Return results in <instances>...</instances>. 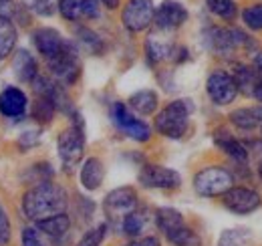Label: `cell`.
Instances as JSON below:
<instances>
[{
  "label": "cell",
  "instance_id": "35",
  "mask_svg": "<svg viewBox=\"0 0 262 246\" xmlns=\"http://www.w3.org/2000/svg\"><path fill=\"white\" fill-rule=\"evenodd\" d=\"M23 246H47L42 232H38L36 228H25L23 230Z\"/></svg>",
  "mask_w": 262,
  "mask_h": 246
},
{
  "label": "cell",
  "instance_id": "8",
  "mask_svg": "<svg viewBox=\"0 0 262 246\" xmlns=\"http://www.w3.org/2000/svg\"><path fill=\"white\" fill-rule=\"evenodd\" d=\"M103 208H105V214L109 216L111 220L125 218L137 208V192L129 186L117 188V190H113V192H109L105 196Z\"/></svg>",
  "mask_w": 262,
  "mask_h": 246
},
{
  "label": "cell",
  "instance_id": "41",
  "mask_svg": "<svg viewBox=\"0 0 262 246\" xmlns=\"http://www.w3.org/2000/svg\"><path fill=\"white\" fill-rule=\"evenodd\" d=\"M105 8H109V10H115L117 6H119V0H99Z\"/></svg>",
  "mask_w": 262,
  "mask_h": 246
},
{
  "label": "cell",
  "instance_id": "11",
  "mask_svg": "<svg viewBox=\"0 0 262 246\" xmlns=\"http://www.w3.org/2000/svg\"><path fill=\"white\" fill-rule=\"evenodd\" d=\"M139 184L145 188H156V190H173V188H180L182 176L176 170L147 163L139 172Z\"/></svg>",
  "mask_w": 262,
  "mask_h": 246
},
{
  "label": "cell",
  "instance_id": "3",
  "mask_svg": "<svg viewBox=\"0 0 262 246\" xmlns=\"http://www.w3.org/2000/svg\"><path fill=\"white\" fill-rule=\"evenodd\" d=\"M75 121L71 123V127H67L65 131H61L57 148H59V157L63 161L67 170H71L73 166H77L83 157L85 152V127H83V119L79 113L73 111Z\"/></svg>",
  "mask_w": 262,
  "mask_h": 246
},
{
  "label": "cell",
  "instance_id": "24",
  "mask_svg": "<svg viewBox=\"0 0 262 246\" xmlns=\"http://www.w3.org/2000/svg\"><path fill=\"white\" fill-rule=\"evenodd\" d=\"M156 224L164 234H167V232L184 226V216L180 214L176 208H160L156 212Z\"/></svg>",
  "mask_w": 262,
  "mask_h": 246
},
{
  "label": "cell",
  "instance_id": "18",
  "mask_svg": "<svg viewBox=\"0 0 262 246\" xmlns=\"http://www.w3.org/2000/svg\"><path fill=\"white\" fill-rule=\"evenodd\" d=\"M230 121L234 123L238 129L250 131L262 125V105L258 107H242L230 113Z\"/></svg>",
  "mask_w": 262,
  "mask_h": 246
},
{
  "label": "cell",
  "instance_id": "1",
  "mask_svg": "<svg viewBox=\"0 0 262 246\" xmlns=\"http://www.w3.org/2000/svg\"><path fill=\"white\" fill-rule=\"evenodd\" d=\"M69 204L67 192L53 182H40L23 196V210L31 220H42L49 216L63 214Z\"/></svg>",
  "mask_w": 262,
  "mask_h": 246
},
{
  "label": "cell",
  "instance_id": "13",
  "mask_svg": "<svg viewBox=\"0 0 262 246\" xmlns=\"http://www.w3.org/2000/svg\"><path fill=\"white\" fill-rule=\"evenodd\" d=\"M33 43L34 47H36V51L42 55V59L45 61H51V59H55L65 49L67 38H63V34L57 31V29L45 27V29L34 31Z\"/></svg>",
  "mask_w": 262,
  "mask_h": 246
},
{
  "label": "cell",
  "instance_id": "2",
  "mask_svg": "<svg viewBox=\"0 0 262 246\" xmlns=\"http://www.w3.org/2000/svg\"><path fill=\"white\" fill-rule=\"evenodd\" d=\"M194 101L192 99H176L169 105L158 113L156 117V129L169 137V139H180L186 135L188 125H190V115L194 113Z\"/></svg>",
  "mask_w": 262,
  "mask_h": 246
},
{
  "label": "cell",
  "instance_id": "43",
  "mask_svg": "<svg viewBox=\"0 0 262 246\" xmlns=\"http://www.w3.org/2000/svg\"><path fill=\"white\" fill-rule=\"evenodd\" d=\"M258 176H260V180H262V161H260V166H258Z\"/></svg>",
  "mask_w": 262,
  "mask_h": 246
},
{
  "label": "cell",
  "instance_id": "37",
  "mask_svg": "<svg viewBox=\"0 0 262 246\" xmlns=\"http://www.w3.org/2000/svg\"><path fill=\"white\" fill-rule=\"evenodd\" d=\"M38 139H40V131L38 129H31V131H27V133H23L18 137V146L29 150V148H33V146L38 144Z\"/></svg>",
  "mask_w": 262,
  "mask_h": 246
},
{
  "label": "cell",
  "instance_id": "31",
  "mask_svg": "<svg viewBox=\"0 0 262 246\" xmlns=\"http://www.w3.org/2000/svg\"><path fill=\"white\" fill-rule=\"evenodd\" d=\"M242 20L248 29L262 31V4H252L242 12Z\"/></svg>",
  "mask_w": 262,
  "mask_h": 246
},
{
  "label": "cell",
  "instance_id": "4",
  "mask_svg": "<svg viewBox=\"0 0 262 246\" xmlns=\"http://www.w3.org/2000/svg\"><path fill=\"white\" fill-rule=\"evenodd\" d=\"M234 184V178L226 168L220 166H210L200 170L194 178V190L204 198H216L228 192Z\"/></svg>",
  "mask_w": 262,
  "mask_h": 246
},
{
  "label": "cell",
  "instance_id": "29",
  "mask_svg": "<svg viewBox=\"0 0 262 246\" xmlns=\"http://www.w3.org/2000/svg\"><path fill=\"white\" fill-rule=\"evenodd\" d=\"M145 224H147V216L143 214V212L133 210L131 214H127L123 218V232H125L127 236H137V234L143 232Z\"/></svg>",
  "mask_w": 262,
  "mask_h": 246
},
{
  "label": "cell",
  "instance_id": "9",
  "mask_svg": "<svg viewBox=\"0 0 262 246\" xmlns=\"http://www.w3.org/2000/svg\"><path fill=\"white\" fill-rule=\"evenodd\" d=\"M188 20V10L178 0H164L154 14V25L160 32H171Z\"/></svg>",
  "mask_w": 262,
  "mask_h": 246
},
{
  "label": "cell",
  "instance_id": "7",
  "mask_svg": "<svg viewBox=\"0 0 262 246\" xmlns=\"http://www.w3.org/2000/svg\"><path fill=\"white\" fill-rule=\"evenodd\" d=\"M154 14H156L154 0H129L121 12V20L127 31L141 32L154 23Z\"/></svg>",
  "mask_w": 262,
  "mask_h": 246
},
{
  "label": "cell",
  "instance_id": "19",
  "mask_svg": "<svg viewBox=\"0 0 262 246\" xmlns=\"http://www.w3.org/2000/svg\"><path fill=\"white\" fill-rule=\"evenodd\" d=\"M71 228V218L63 212V214H55L49 216V218H42L36 222V230L47 234V236H53V238H61L65 236Z\"/></svg>",
  "mask_w": 262,
  "mask_h": 246
},
{
  "label": "cell",
  "instance_id": "32",
  "mask_svg": "<svg viewBox=\"0 0 262 246\" xmlns=\"http://www.w3.org/2000/svg\"><path fill=\"white\" fill-rule=\"evenodd\" d=\"M59 12L67 20H79V16H83V0H61Z\"/></svg>",
  "mask_w": 262,
  "mask_h": 246
},
{
  "label": "cell",
  "instance_id": "12",
  "mask_svg": "<svg viewBox=\"0 0 262 246\" xmlns=\"http://www.w3.org/2000/svg\"><path fill=\"white\" fill-rule=\"evenodd\" d=\"M206 91L210 95V99L216 105H228L236 99L238 87L232 79V75L226 71H214L208 81H206Z\"/></svg>",
  "mask_w": 262,
  "mask_h": 246
},
{
  "label": "cell",
  "instance_id": "20",
  "mask_svg": "<svg viewBox=\"0 0 262 246\" xmlns=\"http://www.w3.org/2000/svg\"><path fill=\"white\" fill-rule=\"evenodd\" d=\"M158 103H160L158 93L151 91V89H141V91L133 93L127 101L129 109H133L139 115H151L158 109Z\"/></svg>",
  "mask_w": 262,
  "mask_h": 246
},
{
  "label": "cell",
  "instance_id": "22",
  "mask_svg": "<svg viewBox=\"0 0 262 246\" xmlns=\"http://www.w3.org/2000/svg\"><path fill=\"white\" fill-rule=\"evenodd\" d=\"M145 53L151 63H162L169 59L171 55H176V49L169 40L158 38V34H149V38L145 40Z\"/></svg>",
  "mask_w": 262,
  "mask_h": 246
},
{
  "label": "cell",
  "instance_id": "21",
  "mask_svg": "<svg viewBox=\"0 0 262 246\" xmlns=\"http://www.w3.org/2000/svg\"><path fill=\"white\" fill-rule=\"evenodd\" d=\"M232 79H234L238 91L248 95V97L254 95V89H256V85L260 81L258 75H256V71L252 67H246V65H236L234 67V73H232Z\"/></svg>",
  "mask_w": 262,
  "mask_h": 246
},
{
  "label": "cell",
  "instance_id": "6",
  "mask_svg": "<svg viewBox=\"0 0 262 246\" xmlns=\"http://www.w3.org/2000/svg\"><path fill=\"white\" fill-rule=\"evenodd\" d=\"M111 119H113V123H115L127 137L135 139V141H147V139L151 137L149 125L145 121H141V119H137L129 111V107H127L125 103H121V101L113 103V107H111Z\"/></svg>",
  "mask_w": 262,
  "mask_h": 246
},
{
  "label": "cell",
  "instance_id": "34",
  "mask_svg": "<svg viewBox=\"0 0 262 246\" xmlns=\"http://www.w3.org/2000/svg\"><path fill=\"white\" fill-rule=\"evenodd\" d=\"M61 0H33V8L40 16H53L59 8Z\"/></svg>",
  "mask_w": 262,
  "mask_h": 246
},
{
  "label": "cell",
  "instance_id": "5",
  "mask_svg": "<svg viewBox=\"0 0 262 246\" xmlns=\"http://www.w3.org/2000/svg\"><path fill=\"white\" fill-rule=\"evenodd\" d=\"M47 65H49L51 73L57 77V81L63 83V85H73L79 79V75H81L79 51H77V47L71 40H67L65 49L55 59L47 61Z\"/></svg>",
  "mask_w": 262,
  "mask_h": 246
},
{
  "label": "cell",
  "instance_id": "14",
  "mask_svg": "<svg viewBox=\"0 0 262 246\" xmlns=\"http://www.w3.org/2000/svg\"><path fill=\"white\" fill-rule=\"evenodd\" d=\"M29 99L18 87H6L0 93V113L4 117H20L27 113Z\"/></svg>",
  "mask_w": 262,
  "mask_h": 246
},
{
  "label": "cell",
  "instance_id": "17",
  "mask_svg": "<svg viewBox=\"0 0 262 246\" xmlns=\"http://www.w3.org/2000/svg\"><path fill=\"white\" fill-rule=\"evenodd\" d=\"M12 71H14V75L18 77V81H23V83H33L34 79L38 77L36 61H34L33 55H31L29 51H25V49H20V51L14 55Z\"/></svg>",
  "mask_w": 262,
  "mask_h": 246
},
{
  "label": "cell",
  "instance_id": "15",
  "mask_svg": "<svg viewBox=\"0 0 262 246\" xmlns=\"http://www.w3.org/2000/svg\"><path fill=\"white\" fill-rule=\"evenodd\" d=\"M81 184L85 190L89 192H95L101 188L103 180H105V168H103V161L99 157H89L85 159L83 168H81Z\"/></svg>",
  "mask_w": 262,
  "mask_h": 246
},
{
  "label": "cell",
  "instance_id": "33",
  "mask_svg": "<svg viewBox=\"0 0 262 246\" xmlns=\"http://www.w3.org/2000/svg\"><path fill=\"white\" fill-rule=\"evenodd\" d=\"M105 232H107V224H99L95 228H91L89 232H85L77 246H101L103 238H105Z\"/></svg>",
  "mask_w": 262,
  "mask_h": 246
},
{
  "label": "cell",
  "instance_id": "23",
  "mask_svg": "<svg viewBox=\"0 0 262 246\" xmlns=\"http://www.w3.org/2000/svg\"><path fill=\"white\" fill-rule=\"evenodd\" d=\"M16 40H18V32L12 20L0 18V61H4L14 51Z\"/></svg>",
  "mask_w": 262,
  "mask_h": 246
},
{
  "label": "cell",
  "instance_id": "44",
  "mask_svg": "<svg viewBox=\"0 0 262 246\" xmlns=\"http://www.w3.org/2000/svg\"><path fill=\"white\" fill-rule=\"evenodd\" d=\"M260 139H262V137H260Z\"/></svg>",
  "mask_w": 262,
  "mask_h": 246
},
{
  "label": "cell",
  "instance_id": "10",
  "mask_svg": "<svg viewBox=\"0 0 262 246\" xmlns=\"http://www.w3.org/2000/svg\"><path fill=\"white\" fill-rule=\"evenodd\" d=\"M222 204L228 208L230 212H234V214H250V212H254L258 206L262 204L260 200V194L258 192H254V190H250V188H230L228 192H224L222 194Z\"/></svg>",
  "mask_w": 262,
  "mask_h": 246
},
{
  "label": "cell",
  "instance_id": "36",
  "mask_svg": "<svg viewBox=\"0 0 262 246\" xmlns=\"http://www.w3.org/2000/svg\"><path fill=\"white\" fill-rule=\"evenodd\" d=\"M10 240V220L4 208L0 206V246H6Z\"/></svg>",
  "mask_w": 262,
  "mask_h": 246
},
{
  "label": "cell",
  "instance_id": "28",
  "mask_svg": "<svg viewBox=\"0 0 262 246\" xmlns=\"http://www.w3.org/2000/svg\"><path fill=\"white\" fill-rule=\"evenodd\" d=\"M252 234L248 228H234V230H224L218 246H246L250 242Z\"/></svg>",
  "mask_w": 262,
  "mask_h": 246
},
{
  "label": "cell",
  "instance_id": "42",
  "mask_svg": "<svg viewBox=\"0 0 262 246\" xmlns=\"http://www.w3.org/2000/svg\"><path fill=\"white\" fill-rule=\"evenodd\" d=\"M254 99H258L262 103V81H258V85H256V89H254V95H252Z\"/></svg>",
  "mask_w": 262,
  "mask_h": 246
},
{
  "label": "cell",
  "instance_id": "27",
  "mask_svg": "<svg viewBox=\"0 0 262 246\" xmlns=\"http://www.w3.org/2000/svg\"><path fill=\"white\" fill-rule=\"evenodd\" d=\"M206 6L212 14H216L218 18H224V20H234L238 14L234 0H206Z\"/></svg>",
  "mask_w": 262,
  "mask_h": 246
},
{
  "label": "cell",
  "instance_id": "16",
  "mask_svg": "<svg viewBox=\"0 0 262 246\" xmlns=\"http://www.w3.org/2000/svg\"><path fill=\"white\" fill-rule=\"evenodd\" d=\"M214 141H216V146H218L226 155H230L234 161L246 163V159H248V150H246V148H244L232 133L224 131V129H220V131H216Z\"/></svg>",
  "mask_w": 262,
  "mask_h": 246
},
{
  "label": "cell",
  "instance_id": "26",
  "mask_svg": "<svg viewBox=\"0 0 262 246\" xmlns=\"http://www.w3.org/2000/svg\"><path fill=\"white\" fill-rule=\"evenodd\" d=\"M55 111H57V107H55V103H53L51 97L36 95V101H34V105H33V117L36 119V121L49 123L51 119H53Z\"/></svg>",
  "mask_w": 262,
  "mask_h": 246
},
{
  "label": "cell",
  "instance_id": "30",
  "mask_svg": "<svg viewBox=\"0 0 262 246\" xmlns=\"http://www.w3.org/2000/svg\"><path fill=\"white\" fill-rule=\"evenodd\" d=\"M77 36H79L81 45H83V47H85L89 53H93V55H99V53L103 51V40L99 38L97 32H93L91 29H85V27L77 29Z\"/></svg>",
  "mask_w": 262,
  "mask_h": 246
},
{
  "label": "cell",
  "instance_id": "40",
  "mask_svg": "<svg viewBox=\"0 0 262 246\" xmlns=\"http://www.w3.org/2000/svg\"><path fill=\"white\" fill-rule=\"evenodd\" d=\"M252 69L256 71L258 79L262 81V51H260V53H256V55H254V59H252Z\"/></svg>",
  "mask_w": 262,
  "mask_h": 246
},
{
  "label": "cell",
  "instance_id": "38",
  "mask_svg": "<svg viewBox=\"0 0 262 246\" xmlns=\"http://www.w3.org/2000/svg\"><path fill=\"white\" fill-rule=\"evenodd\" d=\"M83 16L85 18H97L99 0H83Z\"/></svg>",
  "mask_w": 262,
  "mask_h": 246
},
{
  "label": "cell",
  "instance_id": "25",
  "mask_svg": "<svg viewBox=\"0 0 262 246\" xmlns=\"http://www.w3.org/2000/svg\"><path fill=\"white\" fill-rule=\"evenodd\" d=\"M165 238L173 246H200L202 244L200 236H198L192 228H188L186 224L180 226V228H176V230H171V232H167Z\"/></svg>",
  "mask_w": 262,
  "mask_h": 246
},
{
  "label": "cell",
  "instance_id": "39",
  "mask_svg": "<svg viewBox=\"0 0 262 246\" xmlns=\"http://www.w3.org/2000/svg\"><path fill=\"white\" fill-rule=\"evenodd\" d=\"M125 246H160V240L156 236H145V238H137Z\"/></svg>",
  "mask_w": 262,
  "mask_h": 246
}]
</instances>
